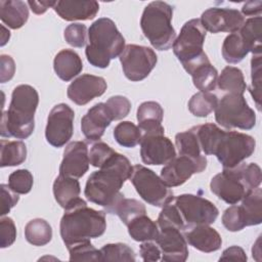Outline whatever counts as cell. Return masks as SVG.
I'll use <instances>...</instances> for the list:
<instances>
[{
    "label": "cell",
    "instance_id": "obj_43",
    "mask_svg": "<svg viewBox=\"0 0 262 262\" xmlns=\"http://www.w3.org/2000/svg\"><path fill=\"white\" fill-rule=\"evenodd\" d=\"M251 86L249 91L256 102L257 108L261 110V54L253 55L251 59Z\"/></svg>",
    "mask_w": 262,
    "mask_h": 262
},
{
    "label": "cell",
    "instance_id": "obj_27",
    "mask_svg": "<svg viewBox=\"0 0 262 262\" xmlns=\"http://www.w3.org/2000/svg\"><path fill=\"white\" fill-rule=\"evenodd\" d=\"M52 190L55 201L64 209L69 204L79 198L81 186L77 178L59 174L53 182Z\"/></svg>",
    "mask_w": 262,
    "mask_h": 262
},
{
    "label": "cell",
    "instance_id": "obj_37",
    "mask_svg": "<svg viewBox=\"0 0 262 262\" xmlns=\"http://www.w3.org/2000/svg\"><path fill=\"white\" fill-rule=\"evenodd\" d=\"M113 135L121 146L130 148L140 143L142 132L134 123L130 121H123L114 128Z\"/></svg>",
    "mask_w": 262,
    "mask_h": 262
},
{
    "label": "cell",
    "instance_id": "obj_25",
    "mask_svg": "<svg viewBox=\"0 0 262 262\" xmlns=\"http://www.w3.org/2000/svg\"><path fill=\"white\" fill-rule=\"evenodd\" d=\"M28 3L20 0H1L0 18L8 28H21L29 18Z\"/></svg>",
    "mask_w": 262,
    "mask_h": 262
},
{
    "label": "cell",
    "instance_id": "obj_34",
    "mask_svg": "<svg viewBox=\"0 0 262 262\" xmlns=\"http://www.w3.org/2000/svg\"><path fill=\"white\" fill-rule=\"evenodd\" d=\"M25 237L33 246H45L52 238V228L46 220L35 218L25 226Z\"/></svg>",
    "mask_w": 262,
    "mask_h": 262
},
{
    "label": "cell",
    "instance_id": "obj_18",
    "mask_svg": "<svg viewBox=\"0 0 262 262\" xmlns=\"http://www.w3.org/2000/svg\"><path fill=\"white\" fill-rule=\"evenodd\" d=\"M107 88L102 77L84 74L75 79L68 87V97L78 105H84L95 97L101 96Z\"/></svg>",
    "mask_w": 262,
    "mask_h": 262
},
{
    "label": "cell",
    "instance_id": "obj_52",
    "mask_svg": "<svg viewBox=\"0 0 262 262\" xmlns=\"http://www.w3.org/2000/svg\"><path fill=\"white\" fill-rule=\"evenodd\" d=\"M0 81L1 83H5L13 78L15 73V63L13 58L6 54H2L0 56Z\"/></svg>",
    "mask_w": 262,
    "mask_h": 262
},
{
    "label": "cell",
    "instance_id": "obj_46",
    "mask_svg": "<svg viewBox=\"0 0 262 262\" xmlns=\"http://www.w3.org/2000/svg\"><path fill=\"white\" fill-rule=\"evenodd\" d=\"M114 121L122 120L128 116L131 110L130 100L122 95H115L110 97L105 102Z\"/></svg>",
    "mask_w": 262,
    "mask_h": 262
},
{
    "label": "cell",
    "instance_id": "obj_7",
    "mask_svg": "<svg viewBox=\"0 0 262 262\" xmlns=\"http://www.w3.org/2000/svg\"><path fill=\"white\" fill-rule=\"evenodd\" d=\"M256 140L251 135L237 131L222 130L213 155L223 168H234L250 158L255 151Z\"/></svg>",
    "mask_w": 262,
    "mask_h": 262
},
{
    "label": "cell",
    "instance_id": "obj_47",
    "mask_svg": "<svg viewBox=\"0 0 262 262\" xmlns=\"http://www.w3.org/2000/svg\"><path fill=\"white\" fill-rule=\"evenodd\" d=\"M116 151L105 142H95L89 151V161L93 167L100 168Z\"/></svg>",
    "mask_w": 262,
    "mask_h": 262
},
{
    "label": "cell",
    "instance_id": "obj_21",
    "mask_svg": "<svg viewBox=\"0 0 262 262\" xmlns=\"http://www.w3.org/2000/svg\"><path fill=\"white\" fill-rule=\"evenodd\" d=\"M182 232L187 244L201 252L211 253L221 248L222 238L219 232L208 224L188 226Z\"/></svg>",
    "mask_w": 262,
    "mask_h": 262
},
{
    "label": "cell",
    "instance_id": "obj_51",
    "mask_svg": "<svg viewBox=\"0 0 262 262\" xmlns=\"http://www.w3.org/2000/svg\"><path fill=\"white\" fill-rule=\"evenodd\" d=\"M139 252L142 260L145 262L159 261L162 257L161 250L155 241L143 242L139 247Z\"/></svg>",
    "mask_w": 262,
    "mask_h": 262
},
{
    "label": "cell",
    "instance_id": "obj_23",
    "mask_svg": "<svg viewBox=\"0 0 262 262\" xmlns=\"http://www.w3.org/2000/svg\"><path fill=\"white\" fill-rule=\"evenodd\" d=\"M136 118L138 127L142 133H164L165 129L162 126L164 110L159 102L144 101L138 108Z\"/></svg>",
    "mask_w": 262,
    "mask_h": 262
},
{
    "label": "cell",
    "instance_id": "obj_55",
    "mask_svg": "<svg viewBox=\"0 0 262 262\" xmlns=\"http://www.w3.org/2000/svg\"><path fill=\"white\" fill-rule=\"evenodd\" d=\"M56 1H28V5L35 14H42L48 8L54 7Z\"/></svg>",
    "mask_w": 262,
    "mask_h": 262
},
{
    "label": "cell",
    "instance_id": "obj_3",
    "mask_svg": "<svg viewBox=\"0 0 262 262\" xmlns=\"http://www.w3.org/2000/svg\"><path fill=\"white\" fill-rule=\"evenodd\" d=\"M39 103L38 91L31 85L16 86L11 93L9 107L3 112L0 134L2 137L26 139L35 129V113Z\"/></svg>",
    "mask_w": 262,
    "mask_h": 262
},
{
    "label": "cell",
    "instance_id": "obj_1",
    "mask_svg": "<svg viewBox=\"0 0 262 262\" xmlns=\"http://www.w3.org/2000/svg\"><path fill=\"white\" fill-rule=\"evenodd\" d=\"M132 170L130 161L116 151L99 170L88 177L84 189L86 199L104 209L111 207L123 195L120 190L130 178Z\"/></svg>",
    "mask_w": 262,
    "mask_h": 262
},
{
    "label": "cell",
    "instance_id": "obj_5",
    "mask_svg": "<svg viewBox=\"0 0 262 262\" xmlns=\"http://www.w3.org/2000/svg\"><path fill=\"white\" fill-rule=\"evenodd\" d=\"M173 7L163 1L148 3L142 12L140 27L144 37L158 50H169L176 39L172 26Z\"/></svg>",
    "mask_w": 262,
    "mask_h": 262
},
{
    "label": "cell",
    "instance_id": "obj_32",
    "mask_svg": "<svg viewBox=\"0 0 262 262\" xmlns=\"http://www.w3.org/2000/svg\"><path fill=\"white\" fill-rule=\"evenodd\" d=\"M222 56L228 63H238L250 52L239 32L230 33L223 41Z\"/></svg>",
    "mask_w": 262,
    "mask_h": 262
},
{
    "label": "cell",
    "instance_id": "obj_54",
    "mask_svg": "<svg viewBox=\"0 0 262 262\" xmlns=\"http://www.w3.org/2000/svg\"><path fill=\"white\" fill-rule=\"evenodd\" d=\"M262 10V2L261 1H250L243 5L242 14L243 15H256L259 16Z\"/></svg>",
    "mask_w": 262,
    "mask_h": 262
},
{
    "label": "cell",
    "instance_id": "obj_24",
    "mask_svg": "<svg viewBox=\"0 0 262 262\" xmlns=\"http://www.w3.org/2000/svg\"><path fill=\"white\" fill-rule=\"evenodd\" d=\"M53 69L59 79L69 82L82 72L83 62L76 51L62 49L54 57Z\"/></svg>",
    "mask_w": 262,
    "mask_h": 262
},
{
    "label": "cell",
    "instance_id": "obj_35",
    "mask_svg": "<svg viewBox=\"0 0 262 262\" xmlns=\"http://www.w3.org/2000/svg\"><path fill=\"white\" fill-rule=\"evenodd\" d=\"M217 85L222 91L244 94L247 89L243 72L235 67H225L217 80Z\"/></svg>",
    "mask_w": 262,
    "mask_h": 262
},
{
    "label": "cell",
    "instance_id": "obj_40",
    "mask_svg": "<svg viewBox=\"0 0 262 262\" xmlns=\"http://www.w3.org/2000/svg\"><path fill=\"white\" fill-rule=\"evenodd\" d=\"M70 261H101L100 250H97L90 239L82 241L67 247Z\"/></svg>",
    "mask_w": 262,
    "mask_h": 262
},
{
    "label": "cell",
    "instance_id": "obj_48",
    "mask_svg": "<svg viewBox=\"0 0 262 262\" xmlns=\"http://www.w3.org/2000/svg\"><path fill=\"white\" fill-rule=\"evenodd\" d=\"M16 238V227L10 217L0 219V248L10 247Z\"/></svg>",
    "mask_w": 262,
    "mask_h": 262
},
{
    "label": "cell",
    "instance_id": "obj_33",
    "mask_svg": "<svg viewBox=\"0 0 262 262\" xmlns=\"http://www.w3.org/2000/svg\"><path fill=\"white\" fill-rule=\"evenodd\" d=\"M261 16H253L246 19L238 30L241 36L246 42L249 51L253 53V55L261 54Z\"/></svg>",
    "mask_w": 262,
    "mask_h": 262
},
{
    "label": "cell",
    "instance_id": "obj_17",
    "mask_svg": "<svg viewBox=\"0 0 262 262\" xmlns=\"http://www.w3.org/2000/svg\"><path fill=\"white\" fill-rule=\"evenodd\" d=\"M162 253L161 260L164 262H184L188 257L186 238L182 230L174 227L160 228L155 241Z\"/></svg>",
    "mask_w": 262,
    "mask_h": 262
},
{
    "label": "cell",
    "instance_id": "obj_36",
    "mask_svg": "<svg viewBox=\"0 0 262 262\" xmlns=\"http://www.w3.org/2000/svg\"><path fill=\"white\" fill-rule=\"evenodd\" d=\"M175 144L178 149V154L181 156H186L192 159H200L205 156L202 152V148L193 127H191L189 130L177 133L175 135Z\"/></svg>",
    "mask_w": 262,
    "mask_h": 262
},
{
    "label": "cell",
    "instance_id": "obj_11",
    "mask_svg": "<svg viewBox=\"0 0 262 262\" xmlns=\"http://www.w3.org/2000/svg\"><path fill=\"white\" fill-rule=\"evenodd\" d=\"M119 58L125 77L132 82L144 80L158 61L157 54L151 48L136 44L126 45Z\"/></svg>",
    "mask_w": 262,
    "mask_h": 262
},
{
    "label": "cell",
    "instance_id": "obj_42",
    "mask_svg": "<svg viewBox=\"0 0 262 262\" xmlns=\"http://www.w3.org/2000/svg\"><path fill=\"white\" fill-rule=\"evenodd\" d=\"M34 183L32 173L27 169H18L8 176V186L18 194L31 191Z\"/></svg>",
    "mask_w": 262,
    "mask_h": 262
},
{
    "label": "cell",
    "instance_id": "obj_16",
    "mask_svg": "<svg viewBox=\"0 0 262 262\" xmlns=\"http://www.w3.org/2000/svg\"><path fill=\"white\" fill-rule=\"evenodd\" d=\"M200 19L205 30L212 34L236 32L245 21L244 15L237 9L221 7L208 8L202 13Z\"/></svg>",
    "mask_w": 262,
    "mask_h": 262
},
{
    "label": "cell",
    "instance_id": "obj_8",
    "mask_svg": "<svg viewBox=\"0 0 262 262\" xmlns=\"http://www.w3.org/2000/svg\"><path fill=\"white\" fill-rule=\"evenodd\" d=\"M216 122L225 129L250 130L256 125V115L243 94L227 93L218 100L215 108Z\"/></svg>",
    "mask_w": 262,
    "mask_h": 262
},
{
    "label": "cell",
    "instance_id": "obj_30",
    "mask_svg": "<svg viewBox=\"0 0 262 262\" xmlns=\"http://www.w3.org/2000/svg\"><path fill=\"white\" fill-rule=\"evenodd\" d=\"M27 159V145L21 140H1L0 166L13 167L23 164Z\"/></svg>",
    "mask_w": 262,
    "mask_h": 262
},
{
    "label": "cell",
    "instance_id": "obj_44",
    "mask_svg": "<svg viewBox=\"0 0 262 262\" xmlns=\"http://www.w3.org/2000/svg\"><path fill=\"white\" fill-rule=\"evenodd\" d=\"M87 28L80 23H73L69 25L63 31V37L68 44L73 47L81 48L86 45Z\"/></svg>",
    "mask_w": 262,
    "mask_h": 262
},
{
    "label": "cell",
    "instance_id": "obj_28",
    "mask_svg": "<svg viewBox=\"0 0 262 262\" xmlns=\"http://www.w3.org/2000/svg\"><path fill=\"white\" fill-rule=\"evenodd\" d=\"M188 74L192 78L194 87L202 92H211L216 88L218 72L212 66L209 58L195 64Z\"/></svg>",
    "mask_w": 262,
    "mask_h": 262
},
{
    "label": "cell",
    "instance_id": "obj_19",
    "mask_svg": "<svg viewBox=\"0 0 262 262\" xmlns=\"http://www.w3.org/2000/svg\"><path fill=\"white\" fill-rule=\"evenodd\" d=\"M89 164V151L86 142L72 141L64 148L59 174L77 179L81 178L88 171Z\"/></svg>",
    "mask_w": 262,
    "mask_h": 262
},
{
    "label": "cell",
    "instance_id": "obj_39",
    "mask_svg": "<svg viewBox=\"0 0 262 262\" xmlns=\"http://www.w3.org/2000/svg\"><path fill=\"white\" fill-rule=\"evenodd\" d=\"M101 261H135L136 256L127 244H106L100 249Z\"/></svg>",
    "mask_w": 262,
    "mask_h": 262
},
{
    "label": "cell",
    "instance_id": "obj_4",
    "mask_svg": "<svg viewBox=\"0 0 262 262\" xmlns=\"http://www.w3.org/2000/svg\"><path fill=\"white\" fill-rule=\"evenodd\" d=\"M88 45L85 54L88 62L99 69L110 66L113 58L120 56L125 48V39L114 20L100 17L88 29Z\"/></svg>",
    "mask_w": 262,
    "mask_h": 262
},
{
    "label": "cell",
    "instance_id": "obj_6",
    "mask_svg": "<svg viewBox=\"0 0 262 262\" xmlns=\"http://www.w3.org/2000/svg\"><path fill=\"white\" fill-rule=\"evenodd\" d=\"M206 34L207 31L200 18H192L182 26L172 49L185 71L196 62L208 58V55L203 50Z\"/></svg>",
    "mask_w": 262,
    "mask_h": 262
},
{
    "label": "cell",
    "instance_id": "obj_14",
    "mask_svg": "<svg viewBox=\"0 0 262 262\" xmlns=\"http://www.w3.org/2000/svg\"><path fill=\"white\" fill-rule=\"evenodd\" d=\"M206 156L192 159L186 156H176L161 170V178L169 187H176L185 183L194 173L203 172L207 167Z\"/></svg>",
    "mask_w": 262,
    "mask_h": 262
},
{
    "label": "cell",
    "instance_id": "obj_9",
    "mask_svg": "<svg viewBox=\"0 0 262 262\" xmlns=\"http://www.w3.org/2000/svg\"><path fill=\"white\" fill-rule=\"evenodd\" d=\"M130 181L139 196L154 207H164L173 198V191L152 170L142 165H135Z\"/></svg>",
    "mask_w": 262,
    "mask_h": 262
},
{
    "label": "cell",
    "instance_id": "obj_2",
    "mask_svg": "<svg viewBox=\"0 0 262 262\" xmlns=\"http://www.w3.org/2000/svg\"><path fill=\"white\" fill-rule=\"evenodd\" d=\"M105 229V212L88 207L80 198L64 208L59 224L60 236L67 247L101 236Z\"/></svg>",
    "mask_w": 262,
    "mask_h": 262
},
{
    "label": "cell",
    "instance_id": "obj_13",
    "mask_svg": "<svg viewBox=\"0 0 262 262\" xmlns=\"http://www.w3.org/2000/svg\"><path fill=\"white\" fill-rule=\"evenodd\" d=\"M75 113L70 105L58 103L52 107L47 118L45 137L49 144L61 147L70 141L74 133Z\"/></svg>",
    "mask_w": 262,
    "mask_h": 262
},
{
    "label": "cell",
    "instance_id": "obj_26",
    "mask_svg": "<svg viewBox=\"0 0 262 262\" xmlns=\"http://www.w3.org/2000/svg\"><path fill=\"white\" fill-rule=\"evenodd\" d=\"M246 226L259 225L262 222V190L258 186L249 190L239 206Z\"/></svg>",
    "mask_w": 262,
    "mask_h": 262
},
{
    "label": "cell",
    "instance_id": "obj_15",
    "mask_svg": "<svg viewBox=\"0 0 262 262\" xmlns=\"http://www.w3.org/2000/svg\"><path fill=\"white\" fill-rule=\"evenodd\" d=\"M140 157L147 165H166L176 157L175 146L164 133H142Z\"/></svg>",
    "mask_w": 262,
    "mask_h": 262
},
{
    "label": "cell",
    "instance_id": "obj_10",
    "mask_svg": "<svg viewBox=\"0 0 262 262\" xmlns=\"http://www.w3.org/2000/svg\"><path fill=\"white\" fill-rule=\"evenodd\" d=\"M177 207L184 223L185 228L198 224H212L216 221L219 210L209 200L191 194L183 193L172 199Z\"/></svg>",
    "mask_w": 262,
    "mask_h": 262
},
{
    "label": "cell",
    "instance_id": "obj_38",
    "mask_svg": "<svg viewBox=\"0 0 262 262\" xmlns=\"http://www.w3.org/2000/svg\"><path fill=\"white\" fill-rule=\"evenodd\" d=\"M218 104V97L211 92H198L191 96L188 101L189 112L200 118H205L209 116L213 111H215Z\"/></svg>",
    "mask_w": 262,
    "mask_h": 262
},
{
    "label": "cell",
    "instance_id": "obj_45",
    "mask_svg": "<svg viewBox=\"0 0 262 262\" xmlns=\"http://www.w3.org/2000/svg\"><path fill=\"white\" fill-rule=\"evenodd\" d=\"M222 224L227 230L232 232L239 231L246 227L239 206L232 205L224 211L222 215Z\"/></svg>",
    "mask_w": 262,
    "mask_h": 262
},
{
    "label": "cell",
    "instance_id": "obj_20",
    "mask_svg": "<svg viewBox=\"0 0 262 262\" xmlns=\"http://www.w3.org/2000/svg\"><path fill=\"white\" fill-rule=\"evenodd\" d=\"M113 118L105 102L94 104L81 119V130L88 141H99Z\"/></svg>",
    "mask_w": 262,
    "mask_h": 262
},
{
    "label": "cell",
    "instance_id": "obj_12",
    "mask_svg": "<svg viewBox=\"0 0 262 262\" xmlns=\"http://www.w3.org/2000/svg\"><path fill=\"white\" fill-rule=\"evenodd\" d=\"M242 165L243 163L234 168H223L210 182L211 191L229 205H235L251 190L244 179Z\"/></svg>",
    "mask_w": 262,
    "mask_h": 262
},
{
    "label": "cell",
    "instance_id": "obj_41",
    "mask_svg": "<svg viewBox=\"0 0 262 262\" xmlns=\"http://www.w3.org/2000/svg\"><path fill=\"white\" fill-rule=\"evenodd\" d=\"M157 223L159 228L174 227L182 231L185 228V223L172 200L163 207L159 214Z\"/></svg>",
    "mask_w": 262,
    "mask_h": 262
},
{
    "label": "cell",
    "instance_id": "obj_22",
    "mask_svg": "<svg viewBox=\"0 0 262 262\" xmlns=\"http://www.w3.org/2000/svg\"><path fill=\"white\" fill-rule=\"evenodd\" d=\"M53 9L62 19L68 21L90 20L98 13L99 4L94 0H60L55 2Z\"/></svg>",
    "mask_w": 262,
    "mask_h": 262
},
{
    "label": "cell",
    "instance_id": "obj_31",
    "mask_svg": "<svg viewBox=\"0 0 262 262\" xmlns=\"http://www.w3.org/2000/svg\"><path fill=\"white\" fill-rule=\"evenodd\" d=\"M127 227L129 235L136 242L156 241L160 232L158 223L152 221L146 214L133 219Z\"/></svg>",
    "mask_w": 262,
    "mask_h": 262
},
{
    "label": "cell",
    "instance_id": "obj_29",
    "mask_svg": "<svg viewBox=\"0 0 262 262\" xmlns=\"http://www.w3.org/2000/svg\"><path fill=\"white\" fill-rule=\"evenodd\" d=\"M104 212L118 215L121 221L127 226L136 217L146 214V209L141 202L135 199H126L123 194L115 204L104 209Z\"/></svg>",
    "mask_w": 262,
    "mask_h": 262
},
{
    "label": "cell",
    "instance_id": "obj_53",
    "mask_svg": "<svg viewBox=\"0 0 262 262\" xmlns=\"http://www.w3.org/2000/svg\"><path fill=\"white\" fill-rule=\"evenodd\" d=\"M221 260H233V261H247L248 257L245 251L237 246H232L225 249L219 259Z\"/></svg>",
    "mask_w": 262,
    "mask_h": 262
},
{
    "label": "cell",
    "instance_id": "obj_56",
    "mask_svg": "<svg viewBox=\"0 0 262 262\" xmlns=\"http://www.w3.org/2000/svg\"><path fill=\"white\" fill-rule=\"evenodd\" d=\"M1 30H2V35H1V46H4V45L8 42L9 38H10V32H9L8 30H6V29H5V27H4L3 25L1 26Z\"/></svg>",
    "mask_w": 262,
    "mask_h": 262
},
{
    "label": "cell",
    "instance_id": "obj_49",
    "mask_svg": "<svg viewBox=\"0 0 262 262\" xmlns=\"http://www.w3.org/2000/svg\"><path fill=\"white\" fill-rule=\"evenodd\" d=\"M242 171L244 179L250 189L260 186L262 180V173L260 167L256 163H243Z\"/></svg>",
    "mask_w": 262,
    "mask_h": 262
},
{
    "label": "cell",
    "instance_id": "obj_50",
    "mask_svg": "<svg viewBox=\"0 0 262 262\" xmlns=\"http://www.w3.org/2000/svg\"><path fill=\"white\" fill-rule=\"evenodd\" d=\"M1 209H0V215L4 216L17 204L19 196L18 193L14 192L8 184H1Z\"/></svg>",
    "mask_w": 262,
    "mask_h": 262
}]
</instances>
